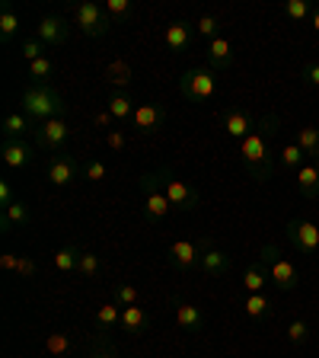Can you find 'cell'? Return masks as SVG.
Segmentation results:
<instances>
[{
    "label": "cell",
    "mask_w": 319,
    "mask_h": 358,
    "mask_svg": "<svg viewBox=\"0 0 319 358\" xmlns=\"http://www.w3.org/2000/svg\"><path fill=\"white\" fill-rule=\"evenodd\" d=\"M278 125H281V115L268 112L255 122L253 134L239 141V160H243L246 173L249 179L255 182H268L272 173H275V134H278Z\"/></svg>",
    "instance_id": "1"
},
{
    "label": "cell",
    "mask_w": 319,
    "mask_h": 358,
    "mask_svg": "<svg viewBox=\"0 0 319 358\" xmlns=\"http://www.w3.org/2000/svg\"><path fill=\"white\" fill-rule=\"evenodd\" d=\"M20 109L36 125H42L48 119H67V103L52 83H32V87H26V93L20 99Z\"/></svg>",
    "instance_id": "2"
},
{
    "label": "cell",
    "mask_w": 319,
    "mask_h": 358,
    "mask_svg": "<svg viewBox=\"0 0 319 358\" xmlns=\"http://www.w3.org/2000/svg\"><path fill=\"white\" fill-rule=\"evenodd\" d=\"M259 259L268 266V278H272V288L275 291H294L300 285V268L294 266L288 256H281V250H278L275 243L262 246Z\"/></svg>",
    "instance_id": "3"
},
{
    "label": "cell",
    "mask_w": 319,
    "mask_h": 358,
    "mask_svg": "<svg viewBox=\"0 0 319 358\" xmlns=\"http://www.w3.org/2000/svg\"><path fill=\"white\" fill-rule=\"evenodd\" d=\"M71 20H74V26L87 38H103V36H109V29H112L109 13H105V7L96 3V0H80V3H74V7H71Z\"/></svg>",
    "instance_id": "4"
},
{
    "label": "cell",
    "mask_w": 319,
    "mask_h": 358,
    "mask_svg": "<svg viewBox=\"0 0 319 358\" xmlns=\"http://www.w3.org/2000/svg\"><path fill=\"white\" fill-rule=\"evenodd\" d=\"M138 189H141V195H144V217H147L150 224H163L166 217H170L172 205H170V199H166L163 186H160V176H156V173H144V176L138 179Z\"/></svg>",
    "instance_id": "5"
},
{
    "label": "cell",
    "mask_w": 319,
    "mask_h": 358,
    "mask_svg": "<svg viewBox=\"0 0 319 358\" xmlns=\"http://www.w3.org/2000/svg\"><path fill=\"white\" fill-rule=\"evenodd\" d=\"M156 176H160V186H163V192H166V199H170L172 211H195L201 205L198 189L188 186L186 179L172 176L170 166H160V170H156Z\"/></svg>",
    "instance_id": "6"
},
{
    "label": "cell",
    "mask_w": 319,
    "mask_h": 358,
    "mask_svg": "<svg viewBox=\"0 0 319 358\" xmlns=\"http://www.w3.org/2000/svg\"><path fill=\"white\" fill-rule=\"evenodd\" d=\"M71 138H74V128L67 119H48L42 125H36V134H32V141H36L38 150H48V154H67L71 148Z\"/></svg>",
    "instance_id": "7"
},
{
    "label": "cell",
    "mask_w": 319,
    "mask_h": 358,
    "mask_svg": "<svg viewBox=\"0 0 319 358\" xmlns=\"http://www.w3.org/2000/svg\"><path fill=\"white\" fill-rule=\"evenodd\" d=\"M179 93L188 103H205L217 93V71L211 67H188L186 74L179 77Z\"/></svg>",
    "instance_id": "8"
},
{
    "label": "cell",
    "mask_w": 319,
    "mask_h": 358,
    "mask_svg": "<svg viewBox=\"0 0 319 358\" xmlns=\"http://www.w3.org/2000/svg\"><path fill=\"white\" fill-rule=\"evenodd\" d=\"M211 240L201 237V240H176V243H170V266L176 268V272H195V268H201V256H205V250H208Z\"/></svg>",
    "instance_id": "9"
},
{
    "label": "cell",
    "mask_w": 319,
    "mask_h": 358,
    "mask_svg": "<svg viewBox=\"0 0 319 358\" xmlns=\"http://www.w3.org/2000/svg\"><path fill=\"white\" fill-rule=\"evenodd\" d=\"M45 176H48V182H52L54 189H67V186H74L77 179H83V166L77 164L74 154H54L52 160H48Z\"/></svg>",
    "instance_id": "10"
},
{
    "label": "cell",
    "mask_w": 319,
    "mask_h": 358,
    "mask_svg": "<svg viewBox=\"0 0 319 358\" xmlns=\"http://www.w3.org/2000/svg\"><path fill=\"white\" fill-rule=\"evenodd\" d=\"M284 234H288V240H290V246H294V250H300V253H310V256L319 253V227L313 221H304V217H290L288 227H284Z\"/></svg>",
    "instance_id": "11"
},
{
    "label": "cell",
    "mask_w": 319,
    "mask_h": 358,
    "mask_svg": "<svg viewBox=\"0 0 319 358\" xmlns=\"http://www.w3.org/2000/svg\"><path fill=\"white\" fill-rule=\"evenodd\" d=\"M166 119H170V109L163 103H141L134 109V119H131V128L138 134H156L160 128H166Z\"/></svg>",
    "instance_id": "12"
},
{
    "label": "cell",
    "mask_w": 319,
    "mask_h": 358,
    "mask_svg": "<svg viewBox=\"0 0 319 358\" xmlns=\"http://www.w3.org/2000/svg\"><path fill=\"white\" fill-rule=\"evenodd\" d=\"M67 36H71V22L64 20V16L52 13V16H42L36 26V38L42 45H64Z\"/></svg>",
    "instance_id": "13"
},
{
    "label": "cell",
    "mask_w": 319,
    "mask_h": 358,
    "mask_svg": "<svg viewBox=\"0 0 319 358\" xmlns=\"http://www.w3.org/2000/svg\"><path fill=\"white\" fill-rule=\"evenodd\" d=\"M0 157H3V164H7L10 170H29V166L36 164V144H29V141H3Z\"/></svg>",
    "instance_id": "14"
},
{
    "label": "cell",
    "mask_w": 319,
    "mask_h": 358,
    "mask_svg": "<svg viewBox=\"0 0 319 358\" xmlns=\"http://www.w3.org/2000/svg\"><path fill=\"white\" fill-rule=\"evenodd\" d=\"M255 122L246 109H239V106H233V109L223 112V131H227V138H233V141H243V138H249L255 128Z\"/></svg>",
    "instance_id": "15"
},
{
    "label": "cell",
    "mask_w": 319,
    "mask_h": 358,
    "mask_svg": "<svg viewBox=\"0 0 319 358\" xmlns=\"http://www.w3.org/2000/svg\"><path fill=\"white\" fill-rule=\"evenodd\" d=\"M0 131H3V141H26V134H36V122H32L22 109H16V112H7V115H3Z\"/></svg>",
    "instance_id": "16"
},
{
    "label": "cell",
    "mask_w": 319,
    "mask_h": 358,
    "mask_svg": "<svg viewBox=\"0 0 319 358\" xmlns=\"http://www.w3.org/2000/svg\"><path fill=\"white\" fill-rule=\"evenodd\" d=\"M163 42H166L170 52H188V48L195 45V26L192 22H186V20L170 22L166 32H163Z\"/></svg>",
    "instance_id": "17"
},
{
    "label": "cell",
    "mask_w": 319,
    "mask_h": 358,
    "mask_svg": "<svg viewBox=\"0 0 319 358\" xmlns=\"http://www.w3.org/2000/svg\"><path fill=\"white\" fill-rule=\"evenodd\" d=\"M233 266V256L223 253V250H217L214 243H208V250H205V256H201V272L208 278H223L227 272H230Z\"/></svg>",
    "instance_id": "18"
},
{
    "label": "cell",
    "mask_w": 319,
    "mask_h": 358,
    "mask_svg": "<svg viewBox=\"0 0 319 358\" xmlns=\"http://www.w3.org/2000/svg\"><path fill=\"white\" fill-rule=\"evenodd\" d=\"M233 61H237V55H233V45L227 42L223 36L211 38V42H208V67H211V71H230Z\"/></svg>",
    "instance_id": "19"
},
{
    "label": "cell",
    "mask_w": 319,
    "mask_h": 358,
    "mask_svg": "<svg viewBox=\"0 0 319 358\" xmlns=\"http://www.w3.org/2000/svg\"><path fill=\"white\" fill-rule=\"evenodd\" d=\"M29 221H32V208L22 199L10 201L7 208H0V231L3 234L13 231V227H22V224H29Z\"/></svg>",
    "instance_id": "20"
},
{
    "label": "cell",
    "mask_w": 319,
    "mask_h": 358,
    "mask_svg": "<svg viewBox=\"0 0 319 358\" xmlns=\"http://www.w3.org/2000/svg\"><path fill=\"white\" fill-rule=\"evenodd\" d=\"M105 109L115 115L119 125H125V122L134 119V109H138V106H134V99L128 96V90H112L109 99H105Z\"/></svg>",
    "instance_id": "21"
},
{
    "label": "cell",
    "mask_w": 319,
    "mask_h": 358,
    "mask_svg": "<svg viewBox=\"0 0 319 358\" xmlns=\"http://www.w3.org/2000/svg\"><path fill=\"white\" fill-rule=\"evenodd\" d=\"M243 288H246V294H262V291L272 288V278H268V266H265L262 259H255L253 266L246 268Z\"/></svg>",
    "instance_id": "22"
},
{
    "label": "cell",
    "mask_w": 319,
    "mask_h": 358,
    "mask_svg": "<svg viewBox=\"0 0 319 358\" xmlns=\"http://www.w3.org/2000/svg\"><path fill=\"white\" fill-rule=\"evenodd\" d=\"M294 186L304 199H319V166L316 164H304L294 176Z\"/></svg>",
    "instance_id": "23"
},
{
    "label": "cell",
    "mask_w": 319,
    "mask_h": 358,
    "mask_svg": "<svg viewBox=\"0 0 319 358\" xmlns=\"http://www.w3.org/2000/svg\"><path fill=\"white\" fill-rule=\"evenodd\" d=\"M176 323H179V329H186V333H198V329L205 327V313L195 304H188V301H176Z\"/></svg>",
    "instance_id": "24"
},
{
    "label": "cell",
    "mask_w": 319,
    "mask_h": 358,
    "mask_svg": "<svg viewBox=\"0 0 319 358\" xmlns=\"http://www.w3.org/2000/svg\"><path fill=\"white\" fill-rule=\"evenodd\" d=\"M0 268L16 272L20 278H36L38 275V262L32 256H16V253H3L0 256Z\"/></svg>",
    "instance_id": "25"
},
{
    "label": "cell",
    "mask_w": 319,
    "mask_h": 358,
    "mask_svg": "<svg viewBox=\"0 0 319 358\" xmlns=\"http://www.w3.org/2000/svg\"><path fill=\"white\" fill-rule=\"evenodd\" d=\"M243 310H246L249 320H268V317L275 313V307H272V294H268V291H262V294H246Z\"/></svg>",
    "instance_id": "26"
},
{
    "label": "cell",
    "mask_w": 319,
    "mask_h": 358,
    "mask_svg": "<svg viewBox=\"0 0 319 358\" xmlns=\"http://www.w3.org/2000/svg\"><path fill=\"white\" fill-rule=\"evenodd\" d=\"M147 327H150V317L144 307H121V329L125 333L141 336V333H147Z\"/></svg>",
    "instance_id": "27"
},
{
    "label": "cell",
    "mask_w": 319,
    "mask_h": 358,
    "mask_svg": "<svg viewBox=\"0 0 319 358\" xmlns=\"http://www.w3.org/2000/svg\"><path fill=\"white\" fill-rule=\"evenodd\" d=\"M80 256H83V250H80V246L67 243V246H61V250H54L52 262H54V268H58V272H64V275H71V272H77V266H80Z\"/></svg>",
    "instance_id": "28"
},
{
    "label": "cell",
    "mask_w": 319,
    "mask_h": 358,
    "mask_svg": "<svg viewBox=\"0 0 319 358\" xmlns=\"http://www.w3.org/2000/svg\"><path fill=\"white\" fill-rule=\"evenodd\" d=\"M297 144L300 150H304V157H310L313 164L319 166V125H304L297 128Z\"/></svg>",
    "instance_id": "29"
},
{
    "label": "cell",
    "mask_w": 319,
    "mask_h": 358,
    "mask_svg": "<svg viewBox=\"0 0 319 358\" xmlns=\"http://www.w3.org/2000/svg\"><path fill=\"white\" fill-rule=\"evenodd\" d=\"M16 32H20V13L13 10V3H3V10H0V42L13 45Z\"/></svg>",
    "instance_id": "30"
},
{
    "label": "cell",
    "mask_w": 319,
    "mask_h": 358,
    "mask_svg": "<svg viewBox=\"0 0 319 358\" xmlns=\"http://www.w3.org/2000/svg\"><path fill=\"white\" fill-rule=\"evenodd\" d=\"M121 327V307L112 301V304L96 307V329L99 333H112V329Z\"/></svg>",
    "instance_id": "31"
},
{
    "label": "cell",
    "mask_w": 319,
    "mask_h": 358,
    "mask_svg": "<svg viewBox=\"0 0 319 358\" xmlns=\"http://www.w3.org/2000/svg\"><path fill=\"white\" fill-rule=\"evenodd\" d=\"M278 164H281L284 173H294V176H297V170L304 166V150H300L297 144H284V148L278 150Z\"/></svg>",
    "instance_id": "32"
},
{
    "label": "cell",
    "mask_w": 319,
    "mask_h": 358,
    "mask_svg": "<svg viewBox=\"0 0 319 358\" xmlns=\"http://www.w3.org/2000/svg\"><path fill=\"white\" fill-rule=\"evenodd\" d=\"M105 80L112 83V90H128L131 87V67H128L125 61H112V64L105 67Z\"/></svg>",
    "instance_id": "33"
},
{
    "label": "cell",
    "mask_w": 319,
    "mask_h": 358,
    "mask_svg": "<svg viewBox=\"0 0 319 358\" xmlns=\"http://www.w3.org/2000/svg\"><path fill=\"white\" fill-rule=\"evenodd\" d=\"M105 13H109L112 26H119V22H128L134 16V0H105L103 3Z\"/></svg>",
    "instance_id": "34"
},
{
    "label": "cell",
    "mask_w": 319,
    "mask_h": 358,
    "mask_svg": "<svg viewBox=\"0 0 319 358\" xmlns=\"http://www.w3.org/2000/svg\"><path fill=\"white\" fill-rule=\"evenodd\" d=\"M112 301H115L119 307H138L141 304V288H138V285L121 282V285L112 288Z\"/></svg>",
    "instance_id": "35"
},
{
    "label": "cell",
    "mask_w": 319,
    "mask_h": 358,
    "mask_svg": "<svg viewBox=\"0 0 319 358\" xmlns=\"http://www.w3.org/2000/svg\"><path fill=\"white\" fill-rule=\"evenodd\" d=\"M45 352L54 358H67L71 355V333H48L45 336Z\"/></svg>",
    "instance_id": "36"
},
{
    "label": "cell",
    "mask_w": 319,
    "mask_h": 358,
    "mask_svg": "<svg viewBox=\"0 0 319 358\" xmlns=\"http://www.w3.org/2000/svg\"><path fill=\"white\" fill-rule=\"evenodd\" d=\"M221 26H223L221 16L208 13V16H201V20L195 22V36H198V38H208V42H211V38L221 36Z\"/></svg>",
    "instance_id": "37"
},
{
    "label": "cell",
    "mask_w": 319,
    "mask_h": 358,
    "mask_svg": "<svg viewBox=\"0 0 319 358\" xmlns=\"http://www.w3.org/2000/svg\"><path fill=\"white\" fill-rule=\"evenodd\" d=\"M313 10H316V7H313L310 0H284V16H288V20H294V22L310 20Z\"/></svg>",
    "instance_id": "38"
},
{
    "label": "cell",
    "mask_w": 319,
    "mask_h": 358,
    "mask_svg": "<svg viewBox=\"0 0 319 358\" xmlns=\"http://www.w3.org/2000/svg\"><path fill=\"white\" fill-rule=\"evenodd\" d=\"M52 74H54V64H52V58H48V55L29 64V77H32V83H48V80H52Z\"/></svg>",
    "instance_id": "39"
},
{
    "label": "cell",
    "mask_w": 319,
    "mask_h": 358,
    "mask_svg": "<svg viewBox=\"0 0 319 358\" xmlns=\"http://www.w3.org/2000/svg\"><path fill=\"white\" fill-rule=\"evenodd\" d=\"M288 343L290 345H306L310 343V327H306V320L294 317V320L288 323Z\"/></svg>",
    "instance_id": "40"
},
{
    "label": "cell",
    "mask_w": 319,
    "mask_h": 358,
    "mask_svg": "<svg viewBox=\"0 0 319 358\" xmlns=\"http://www.w3.org/2000/svg\"><path fill=\"white\" fill-rule=\"evenodd\" d=\"M99 268H103V259L96 253H83L80 256V266H77V275L80 278H96Z\"/></svg>",
    "instance_id": "41"
},
{
    "label": "cell",
    "mask_w": 319,
    "mask_h": 358,
    "mask_svg": "<svg viewBox=\"0 0 319 358\" xmlns=\"http://www.w3.org/2000/svg\"><path fill=\"white\" fill-rule=\"evenodd\" d=\"M89 358H121V355L112 343H105V333H99L93 339V345H89Z\"/></svg>",
    "instance_id": "42"
},
{
    "label": "cell",
    "mask_w": 319,
    "mask_h": 358,
    "mask_svg": "<svg viewBox=\"0 0 319 358\" xmlns=\"http://www.w3.org/2000/svg\"><path fill=\"white\" fill-rule=\"evenodd\" d=\"M105 176H109V166H105L103 160H87V164H83V179H87V182H103Z\"/></svg>",
    "instance_id": "43"
},
{
    "label": "cell",
    "mask_w": 319,
    "mask_h": 358,
    "mask_svg": "<svg viewBox=\"0 0 319 358\" xmlns=\"http://www.w3.org/2000/svg\"><path fill=\"white\" fill-rule=\"evenodd\" d=\"M20 55H22V58H26V61H29V64H32V61L45 58V45L38 42L36 36H32V38H26V42L20 45Z\"/></svg>",
    "instance_id": "44"
},
{
    "label": "cell",
    "mask_w": 319,
    "mask_h": 358,
    "mask_svg": "<svg viewBox=\"0 0 319 358\" xmlns=\"http://www.w3.org/2000/svg\"><path fill=\"white\" fill-rule=\"evenodd\" d=\"M93 125H96V128H103V131L109 134L112 128H119V122H115V115H112V112L103 106V109H96V112H93Z\"/></svg>",
    "instance_id": "45"
},
{
    "label": "cell",
    "mask_w": 319,
    "mask_h": 358,
    "mask_svg": "<svg viewBox=\"0 0 319 358\" xmlns=\"http://www.w3.org/2000/svg\"><path fill=\"white\" fill-rule=\"evenodd\" d=\"M128 144V138H125V131H121V128H112L109 134H105V148L109 150H121Z\"/></svg>",
    "instance_id": "46"
},
{
    "label": "cell",
    "mask_w": 319,
    "mask_h": 358,
    "mask_svg": "<svg viewBox=\"0 0 319 358\" xmlns=\"http://www.w3.org/2000/svg\"><path fill=\"white\" fill-rule=\"evenodd\" d=\"M300 77H304L306 83H313V87L319 90V61H306V64L300 67Z\"/></svg>",
    "instance_id": "47"
},
{
    "label": "cell",
    "mask_w": 319,
    "mask_h": 358,
    "mask_svg": "<svg viewBox=\"0 0 319 358\" xmlns=\"http://www.w3.org/2000/svg\"><path fill=\"white\" fill-rule=\"evenodd\" d=\"M10 201H16V195H13V182H10V179H3V182H0V208H7Z\"/></svg>",
    "instance_id": "48"
},
{
    "label": "cell",
    "mask_w": 319,
    "mask_h": 358,
    "mask_svg": "<svg viewBox=\"0 0 319 358\" xmlns=\"http://www.w3.org/2000/svg\"><path fill=\"white\" fill-rule=\"evenodd\" d=\"M310 26H313V32H316V36H319V7L313 10V16H310Z\"/></svg>",
    "instance_id": "49"
}]
</instances>
